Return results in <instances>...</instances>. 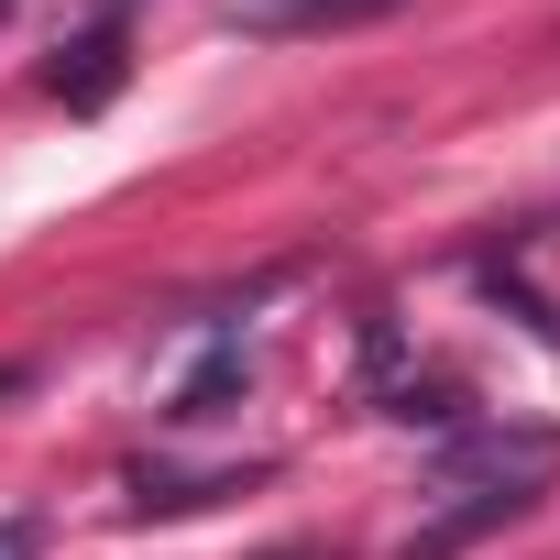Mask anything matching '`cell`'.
Returning a JSON list of instances; mask_svg holds the SVG:
<instances>
[{"instance_id": "6da1fadb", "label": "cell", "mask_w": 560, "mask_h": 560, "mask_svg": "<svg viewBox=\"0 0 560 560\" xmlns=\"http://www.w3.org/2000/svg\"><path fill=\"white\" fill-rule=\"evenodd\" d=\"M253 34H341V23H374L396 0H231Z\"/></svg>"}, {"instance_id": "7a4b0ae2", "label": "cell", "mask_w": 560, "mask_h": 560, "mask_svg": "<svg viewBox=\"0 0 560 560\" xmlns=\"http://www.w3.org/2000/svg\"><path fill=\"white\" fill-rule=\"evenodd\" d=\"M56 89H67V100H78V110H100V100H110V89H121V34H110V23H100V34H89V45H78V67H56Z\"/></svg>"}, {"instance_id": "3957f363", "label": "cell", "mask_w": 560, "mask_h": 560, "mask_svg": "<svg viewBox=\"0 0 560 560\" xmlns=\"http://www.w3.org/2000/svg\"><path fill=\"white\" fill-rule=\"evenodd\" d=\"M0 560H34V516H0Z\"/></svg>"}, {"instance_id": "277c9868", "label": "cell", "mask_w": 560, "mask_h": 560, "mask_svg": "<svg viewBox=\"0 0 560 560\" xmlns=\"http://www.w3.org/2000/svg\"><path fill=\"white\" fill-rule=\"evenodd\" d=\"M0 23H12V0H0Z\"/></svg>"}]
</instances>
